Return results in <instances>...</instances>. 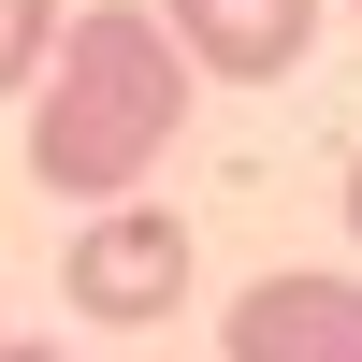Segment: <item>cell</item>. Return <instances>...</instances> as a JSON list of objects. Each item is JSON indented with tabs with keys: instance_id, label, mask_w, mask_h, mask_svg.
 Segmentation results:
<instances>
[{
	"instance_id": "1",
	"label": "cell",
	"mask_w": 362,
	"mask_h": 362,
	"mask_svg": "<svg viewBox=\"0 0 362 362\" xmlns=\"http://www.w3.org/2000/svg\"><path fill=\"white\" fill-rule=\"evenodd\" d=\"M189 87L203 73L174 58L160 0H87L58 29L44 87H29V174H44V203H131L174 160V131H189Z\"/></svg>"
},
{
	"instance_id": "2",
	"label": "cell",
	"mask_w": 362,
	"mask_h": 362,
	"mask_svg": "<svg viewBox=\"0 0 362 362\" xmlns=\"http://www.w3.org/2000/svg\"><path fill=\"white\" fill-rule=\"evenodd\" d=\"M73 305L87 319H116V334H145V319H174V290H189V232H174V203H87V232H73Z\"/></svg>"
},
{
	"instance_id": "3",
	"label": "cell",
	"mask_w": 362,
	"mask_h": 362,
	"mask_svg": "<svg viewBox=\"0 0 362 362\" xmlns=\"http://www.w3.org/2000/svg\"><path fill=\"white\" fill-rule=\"evenodd\" d=\"M160 29H174V58H189V73H218V87H276V73H305L319 0H160Z\"/></svg>"
},
{
	"instance_id": "4",
	"label": "cell",
	"mask_w": 362,
	"mask_h": 362,
	"mask_svg": "<svg viewBox=\"0 0 362 362\" xmlns=\"http://www.w3.org/2000/svg\"><path fill=\"white\" fill-rule=\"evenodd\" d=\"M232 362H362V276H261L232 305Z\"/></svg>"
},
{
	"instance_id": "5",
	"label": "cell",
	"mask_w": 362,
	"mask_h": 362,
	"mask_svg": "<svg viewBox=\"0 0 362 362\" xmlns=\"http://www.w3.org/2000/svg\"><path fill=\"white\" fill-rule=\"evenodd\" d=\"M58 0H0V102H29V87H44V58H58Z\"/></svg>"
},
{
	"instance_id": "6",
	"label": "cell",
	"mask_w": 362,
	"mask_h": 362,
	"mask_svg": "<svg viewBox=\"0 0 362 362\" xmlns=\"http://www.w3.org/2000/svg\"><path fill=\"white\" fill-rule=\"evenodd\" d=\"M0 362H58V348H29V334H0Z\"/></svg>"
},
{
	"instance_id": "7",
	"label": "cell",
	"mask_w": 362,
	"mask_h": 362,
	"mask_svg": "<svg viewBox=\"0 0 362 362\" xmlns=\"http://www.w3.org/2000/svg\"><path fill=\"white\" fill-rule=\"evenodd\" d=\"M348 232H362V160H348Z\"/></svg>"
},
{
	"instance_id": "8",
	"label": "cell",
	"mask_w": 362,
	"mask_h": 362,
	"mask_svg": "<svg viewBox=\"0 0 362 362\" xmlns=\"http://www.w3.org/2000/svg\"><path fill=\"white\" fill-rule=\"evenodd\" d=\"M348 15H362V0H348Z\"/></svg>"
}]
</instances>
